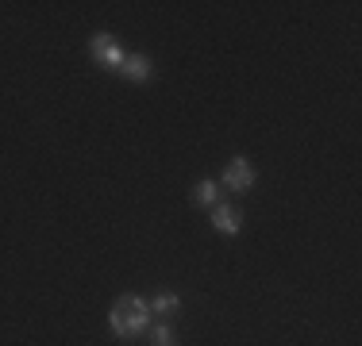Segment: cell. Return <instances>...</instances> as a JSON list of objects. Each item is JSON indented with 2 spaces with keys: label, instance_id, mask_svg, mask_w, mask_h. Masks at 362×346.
Here are the masks:
<instances>
[{
  "label": "cell",
  "instance_id": "1",
  "mask_svg": "<svg viewBox=\"0 0 362 346\" xmlns=\"http://www.w3.org/2000/svg\"><path fill=\"white\" fill-rule=\"evenodd\" d=\"M108 327H112V335H119V339H135V335H143L146 327H151V308H146V300L119 297L116 304H112V311H108Z\"/></svg>",
  "mask_w": 362,
  "mask_h": 346
},
{
  "label": "cell",
  "instance_id": "2",
  "mask_svg": "<svg viewBox=\"0 0 362 346\" xmlns=\"http://www.w3.org/2000/svg\"><path fill=\"white\" fill-rule=\"evenodd\" d=\"M89 50H93V58H97V62H105L108 69H119L124 66V50H119V42L112 39V35H93L89 39Z\"/></svg>",
  "mask_w": 362,
  "mask_h": 346
},
{
  "label": "cell",
  "instance_id": "3",
  "mask_svg": "<svg viewBox=\"0 0 362 346\" xmlns=\"http://www.w3.org/2000/svg\"><path fill=\"white\" fill-rule=\"evenodd\" d=\"M223 185L235 189V193H247V189L255 185V169H251V162H247V158H231V162H228V169H223Z\"/></svg>",
  "mask_w": 362,
  "mask_h": 346
},
{
  "label": "cell",
  "instance_id": "4",
  "mask_svg": "<svg viewBox=\"0 0 362 346\" xmlns=\"http://www.w3.org/2000/svg\"><path fill=\"white\" fill-rule=\"evenodd\" d=\"M116 73H124L127 81H151V77H154V66L146 62L143 54H124V66H119Z\"/></svg>",
  "mask_w": 362,
  "mask_h": 346
},
{
  "label": "cell",
  "instance_id": "5",
  "mask_svg": "<svg viewBox=\"0 0 362 346\" xmlns=\"http://www.w3.org/2000/svg\"><path fill=\"white\" fill-rule=\"evenodd\" d=\"M239 223H243V220H239V212L231 204H216V208H212V227H216L220 235H239Z\"/></svg>",
  "mask_w": 362,
  "mask_h": 346
},
{
  "label": "cell",
  "instance_id": "6",
  "mask_svg": "<svg viewBox=\"0 0 362 346\" xmlns=\"http://www.w3.org/2000/svg\"><path fill=\"white\" fill-rule=\"evenodd\" d=\"M193 201H197V204H204V208L223 204V201H220V185H216V181H201V185L193 189Z\"/></svg>",
  "mask_w": 362,
  "mask_h": 346
},
{
  "label": "cell",
  "instance_id": "7",
  "mask_svg": "<svg viewBox=\"0 0 362 346\" xmlns=\"http://www.w3.org/2000/svg\"><path fill=\"white\" fill-rule=\"evenodd\" d=\"M146 308H151V316H162V311H174V308H181V297H177V292H158V297H154Z\"/></svg>",
  "mask_w": 362,
  "mask_h": 346
},
{
  "label": "cell",
  "instance_id": "8",
  "mask_svg": "<svg viewBox=\"0 0 362 346\" xmlns=\"http://www.w3.org/2000/svg\"><path fill=\"white\" fill-rule=\"evenodd\" d=\"M154 346H174V331H170V323H154Z\"/></svg>",
  "mask_w": 362,
  "mask_h": 346
}]
</instances>
